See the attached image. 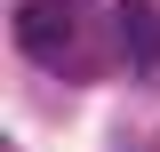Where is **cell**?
<instances>
[{"instance_id":"7a4b0ae2","label":"cell","mask_w":160,"mask_h":152,"mask_svg":"<svg viewBox=\"0 0 160 152\" xmlns=\"http://www.w3.org/2000/svg\"><path fill=\"white\" fill-rule=\"evenodd\" d=\"M120 24H128V40H136V64H160V24H152V8H144V0H128V8H120Z\"/></svg>"},{"instance_id":"6da1fadb","label":"cell","mask_w":160,"mask_h":152,"mask_svg":"<svg viewBox=\"0 0 160 152\" xmlns=\"http://www.w3.org/2000/svg\"><path fill=\"white\" fill-rule=\"evenodd\" d=\"M16 48L40 64H64V48H80V0H24L16 8Z\"/></svg>"}]
</instances>
